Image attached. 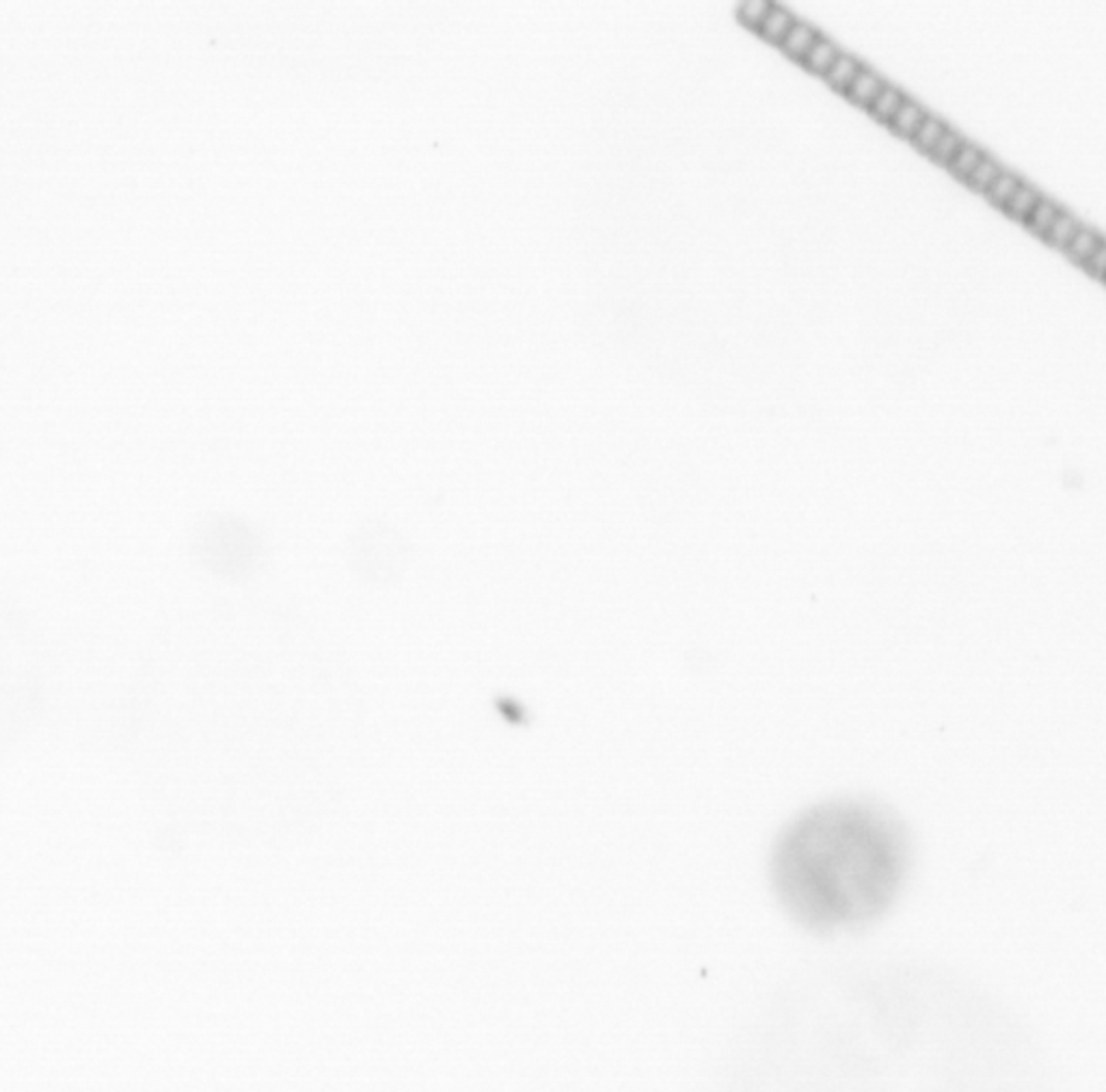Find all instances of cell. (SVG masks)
Wrapping results in <instances>:
<instances>
[{
	"instance_id": "6da1fadb",
	"label": "cell",
	"mask_w": 1106,
	"mask_h": 1092,
	"mask_svg": "<svg viewBox=\"0 0 1106 1092\" xmlns=\"http://www.w3.org/2000/svg\"><path fill=\"white\" fill-rule=\"evenodd\" d=\"M910 863L904 824L869 803L804 811L776 839L771 885L784 911L819 932L856 928L897 898Z\"/></svg>"
},
{
	"instance_id": "7a4b0ae2",
	"label": "cell",
	"mask_w": 1106,
	"mask_h": 1092,
	"mask_svg": "<svg viewBox=\"0 0 1106 1092\" xmlns=\"http://www.w3.org/2000/svg\"><path fill=\"white\" fill-rule=\"evenodd\" d=\"M886 87L884 79L880 74H876L869 67H862L860 74L856 76V80L852 83V87L845 91V97H847L849 102L856 104L860 108H867L876 102V97L880 96L882 89Z\"/></svg>"
},
{
	"instance_id": "3957f363",
	"label": "cell",
	"mask_w": 1106,
	"mask_h": 1092,
	"mask_svg": "<svg viewBox=\"0 0 1106 1092\" xmlns=\"http://www.w3.org/2000/svg\"><path fill=\"white\" fill-rule=\"evenodd\" d=\"M819 38H821V35L815 31V28L811 26V24L795 22V26L791 28V32L787 35V39H784V42L780 44V50H783L784 55L789 56V59L795 61V63H802V61L806 59V55L811 52V48L815 46L817 39H819Z\"/></svg>"
},
{
	"instance_id": "277c9868",
	"label": "cell",
	"mask_w": 1106,
	"mask_h": 1092,
	"mask_svg": "<svg viewBox=\"0 0 1106 1092\" xmlns=\"http://www.w3.org/2000/svg\"><path fill=\"white\" fill-rule=\"evenodd\" d=\"M927 115H929V113H927L921 104L914 102V100H910L908 97V100L901 104V108L897 111V115L890 120L888 128L893 130L894 135L901 137V139L912 141V137L917 135V130L921 128V124L927 120Z\"/></svg>"
},
{
	"instance_id": "5b68a950",
	"label": "cell",
	"mask_w": 1106,
	"mask_h": 1092,
	"mask_svg": "<svg viewBox=\"0 0 1106 1092\" xmlns=\"http://www.w3.org/2000/svg\"><path fill=\"white\" fill-rule=\"evenodd\" d=\"M795 22H798V20L793 18V15L789 14L787 9H784V7L774 5V9L770 11V15L765 18L763 26L759 28V38L763 39V42L771 44V46L780 48V44H783L784 39H787V35L791 32V28L795 26Z\"/></svg>"
},
{
	"instance_id": "8992f818",
	"label": "cell",
	"mask_w": 1106,
	"mask_h": 1092,
	"mask_svg": "<svg viewBox=\"0 0 1106 1092\" xmlns=\"http://www.w3.org/2000/svg\"><path fill=\"white\" fill-rule=\"evenodd\" d=\"M839 56H841V50L835 46V44L825 38H819L815 46L811 48V52L806 55V59L802 61V65L804 70L811 72L812 76H821V79H825V74H828L830 67L836 63Z\"/></svg>"
},
{
	"instance_id": "52a82bcc",
	"label": "cell",
	"mask_w": 1106,
	"mask_h": 1092,
	"mask_svg": "<svg viewBox=\"0 0 1106 1092\" xmlns=\"http://www.w3.org/2000/svg\"><path fill=\"white\" fill-rule=\"evenodd\" d=\"M860 70H862V63L856 59V56L843 55V52H841V56L836 59V63L830 67V72L825 74L824 80L828 83L830 89H835V91L843 93L845 96V91L852 87V83L856 80V76L860 74Z\"/></svg>"
},
{
	"instance_id": "ba28073f",
	"label": "cell",
	"mask_w": 1106,
	"mask_h": 1092,
	"mask_svg": "<svg viewBox=\"0 0 1106 1092\" xmlns=\"http://www.w3.org/2000/svg\"><path fill=\"white\" fill-rule=\"evenodd\" d=\"M1104 242V237H1100V231H1096L1093 227L1083 225L1079 231H1076V237L1072 238V242L1068 245V249L1063 251L1072 262H1076L1079 266H1083L1097 249Z\"/></svg>"
},
{
	"instance_id": "9c48e42d",
	"label": "cell",
	"mask_w": 1106,
	"mask_h": 1092,
	"mask_svg": "<svg viewBox=\"0 0 1106 1092\" xmlns=\"http://www.w3.org/2000/svg\"><path fill=\"white\" fill-rule=\"evenodd\" d=\"M905 100H908V97L904 96L901 89L893 87V85H886V87L882 89L880 96L876 97V102L869 107V113H871V117L876 121L888 126L890 120L897 115V111L901 108V104H904Z\"/></svg>"
},
{
	"instance_id": "30bf717a",
	"label": "cell",
	"mask_w": 1106,
	"mask_h": 1092,
	"mask_svg": "<svg viewBox=\"0 0 1106 1092\" xmlns=\"http://www.w3.org/2000/svg\"><path fill=\"white\" fill-rule=\"evenodd\" d=\"M1080 227H1083V223H1080L1079 219L1072 217V214L1065 213V210H1061L1059 217L1055 219L1052 227L1048 230L1046 237H1044V241H1046L1048 245L1052 247V249L1065 251V249H1068L1069 242H1072V238L1076 237V231H1079Z\"/></svg>"
},
{
	"instance_id": "8fae6325",
	"label": "cell",
	"mask_w": 1106,
	"mask_h": 1092,
	"mask_svg": "<svg viewBox=\"0 0 1106 1092\" xmlns=\"http://www.w3.org/2000/svg\"><path fill=\"white\" fill-rule=\"evenodd\" d=\"M946 130H949V126H946L945 121L938 120V117L934 115H927V120L923 121L921 128L917 130V135L912 137L910 143H912L921 154H927V156H929V154L934 152V148L940 143L942 137L946 135Z\"/></svg>"
},
{
	"instance_id": "7c38bea8",
	"label": "cell",
	"mask_w": 1106,
	"mask_h": 1092,
	"mask_svg": "<svg viewBox=\"0 0 1106 1092\" xmlns=\"http://www.w3.org/2000/svg\"><path fill=\"white\" fill-rule=\"evenodd\" d=\"M1042 197H1044V195L1039 193L1037 189H1033L1031 184H1022L1018 190H1016V195L1011 197V201L1005 206V210H1003V213L1010 214V217L1016 219V221L1024 223L1028 217H1031V213L1035 210V206L1039 204V201H1042Z\"/></svg>"
},
{
	"instance_id": "4fadbf2b",
	"label": "cell",
	"mask_w": 1106,
	"mask_h": 1092,
	"mask_svg": "<svg viewBox=\"0 0 1106 1092\" xmlns=\"http://www.w3.org/2000/svg\"><path fill=\"white\" fill-rule=\"evenodd\" d=\"M983 158H986L983 149L979 148V145L968 143L966 141V145L959 149V154L953 158V162H951L946 169H949L951 176L958 178L959 182H968V178L973 176V172L979 167V162H981Z\"/></svg>"
},
{
	"instance_id": "5bb4252c",
	"label": "cell",
	"mask_w": 1106,
	"mask_h": 1092,
	"mask_svg": "<svg viewBox=\"0 0 1106 1092\" xmlns=\"http://www.w3.org/2000/svg\"><path fill=\"white\" fill-rule=\"evenodd\" d=\"M1061 210L1063 208L1057 206L1055 201L1048 200V197H1042V201L1035 206V210H1033L1031 217L1024 221V225H1027L1028 231H1033L1035 237L1044 238L1048 234V230L1052 227V223H1055V219L1059 217Z\"/></svg>"
},
{
	"instance_id": "9a60e30c",
	"label": "cell",
	"mask_w": 1106,
	"mask_h": 1092,
	"mask_svg": "<svg viewBox=\"0 0 1106 1092\" xmlns=\"http://www.w3.org/2000/svg\"><path fill=\"white\" fill-rule=\"evenodd\" d=\"M1022 184H1024V182L1020 180V178L1016 176V173L1003 172L998 178H996L994 184L990 186V190L986 193L987 201H990L992 206H996V208L1005 210V206L1010 204L1011 197L1016 195V190H1018Z\"/></svg>"
},
{
	"instance_id": "2e32d148",
	"label": "cell",
	"mask_w": 1106,
	"mask_h": 1092,
	"mask_svg": "<svg viewBox=\"0 0 1106 1092\" xmlns=\"http://www.w3.org/2000/svg\"><path fill=\"white\" fill-rule=\"evenodd\" d=\"M771 9H774V3H770V0H743L737 5V20L746 28L759 32Z\"/></svg>"
},
{
	"instance_id": "e0dca14e",
	"label": "cell",
	"mask_w": 1106,
	"mask_h": 1092,
	"mask_svg": "<svg viewBox=\"0 0 1106 1092\" xmlns=\"http://www.w3.org/2000/svg\"><path fill=\"white\" fill-rule=\"evenodd\" d=\"M1003 172H1005V169L1000 167L998 161H994V158L987 156V154H986V158H983V161L979 162V167L975 169L973 176L968 178V182H966L968 189H973L975 193L986 195L987 190H990V186L996 182V178H998Z\"/></svg>"
},
{
	"instance_id": "ac0fdd59",
	"label": "cell",
	"mask_w": 1106,
	"mask_h": 1092,
	"mask_svg": "<svg viewBox=\"0 0 1106 1092\" xmlns=\"http://www.w3.org/2000/svg\"><path fill=\"white\" fill-rule=\"evenodd\" d=\"M963 145H966V139H963L962 135H958L955 130L949 128L946 130V135L940 139V143H938L936 148H934V152L929 154V158L934 162H938L940 167H949Z\"/></svg>"
},
{
	"instance_id": "d6986e66",
	"label": "cell",
	"mask_w": 1106,
	"mask_h": 1092,
	"mask_svg": "<svg viewBox=\"0 0 1106 1092\" xmlns=\"http://www.w3.org/2000/svg\"><path fill=\"white\" fill-rule=\"evenodd\" d=\"M1083 269L1087 271L1091 277H1096L1097 282H1106V238L1104 242L1100 245V249L1083 264Z\"/></svg>"
},
{
	"instance_id": "ffe728a7",
	"label": "cell",
	"mask_w": 1106,
	"mask_h": 1092,
	"mask_svg": "<svg viewBox=\"0 0 1106 1092\" xmlns=\"http://www.w3.org/2000/svg\"><path fill=\"white\" fill-rule=\"evenodd\" d=\"M1104 283H1106V282H1104Z\"/></svg>"
}]
</instances>
